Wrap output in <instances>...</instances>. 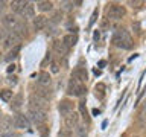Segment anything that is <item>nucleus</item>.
I'll return each instance as SVG.
<instances>
[{"mask_svg": "<svg viewBox=\"0 0 146 137\" xmlns=\"http://www.w3.org/2000/svg\"><path fill=\"white\" fill-rule=\"evenodd\" d=\"M113 44L117 46V47H120V49L129 50V49H132V46H134V41H132L131 35L128 34V31L119 29L116 34L113 35Z\"/></svg>", "mask_w": 146, "mask_h": 137, "instance_id": "1", "label": "nucleus"}, {"mask_svg": "<svg viewBox=\"0 0 146 137\" xmlns=\"http://www.w3.org/2000/svg\"><path fill=\"white\" fill-rule=\"evenodd\" d=\"M126 15V8L119 3H110L105 9V17L108 20H120Z\"/></svg>", "mask_w": 146, "mask_h": 137, "instance_id": "2", "label": "nucleus"}, {"mask_svg": "<svg viewBox=\"0 0 146 137\" xmlns=\"http://www.w3.org/2000/svg\"><path fill=\"white\" fill-rule=\"evenodd\" d=\"M47 107H49V100L40 98V96H36V94H31V98H29V110L47 111Z\"/></svg>", "mask_w": 146, "mask_h": 137, "instance_id": "3", "label": "nucleus"}, {"mask_svg": "<svg viewBox=\"0 0 146 137\" xmlns=\"http://www.w3.org/2000/svg\"><path fill=\"white\" fill-rule=\"evenodd\" d=\"M67 93L72 94V96H84L87 93V88L85 85L82 84V82H78L75 79H70V82H68V87H67Z\"/></svg>", "mask_w": 146, "mask_h": 137, "instance_id": "4", "label": "nucleus"}, {"mask_svg": "<svg viewBox=\"0 0 146 137\" xmlns=\"http://www.w3.org/2000/svg\"><path fill=\"white\" fill-rule=\"evenodd\" d=\"M26 117L31 119L34 123H36V125L46 123V119H47V116H46V111H38V110H29V113H27Z\"/></svg>", "mask_w": 146, "mask_h": 137, "instance_id": "5", "label": "nucleus"}, {"mask_svg": "<svg viewBox=\"0 0 146 137\" xmlns=\"http://www.w3.org/2000/svg\"><path fill=\"white\" fill-rule=\"evenodd\" d=\"M78 123H79V114L76 111H72L64 116V126L67 128V130H73V128L78 126Z\"/></svg>", "mask_w": 146, "mask_h": 137, "instance_id": "6", "label": "nucleus"}, {"mask_svg": "<svg viewBox=\"0 0 146 137\" xmlns=\"http://www.w3.org/2000/svg\"><path fill=\"white\" fill-rule=\"evenodd\" d=\"M21 41V37L17 34V32H14V31H9L6 37H5V40H3V44H5V47H11V46H18V43Z\"/></svg>", "mask_w": 146, "mask_h": 137, "instance_id": "7", "label": "nucleus"}, {"mask_svg": "<svg viewBox=\"0 0 146 137\" xmlns=\"http://www.w3.org/2000/svg\"><path fill=\"white\" fill-rule=\"evenodd\" d=\"M29 119H27L25 114H15V116L12 117V125L15 128H20V130H25V128H29Z\"/></svg>", "mask_w": 146, "mask_h": 137, "instance_id": "8", "label": "nucleus"}, {"mask_svg": "<svg viewBox=\"0 0 146 137\" xmlns=\"http://www.w3.org/2000/svg\"><path fill=\"white\" fill-rule=\"evenodd\" d=\"M72 79H75V81H78V82H84L88 79V75H87V70L84 67H76L75 70H73V73H72Z\"/></svg>", "mask_w": 146, "mask_h": 137, "instance_id": "9", "label": "nucleus"}, {"mask_svg": "<svg viewBox=\"0 0 146 137\" xmlns=\"http://www.w3.org/2000/svg\"><path fill=\"white\" fill-rule=\"evenodd\" d=\"M73 107H75V104H73L70 99H62L61 102H59V105H58V111L61 113L62 116H66V114L73 111Z\"/></svg>", "mask_w": 146, "mask_h": 137, "instance_id": "10", "label": "nucleus"}, {"mask_svg": "<svg viewBox=\"0 0 146 137\" xmlns=\"http://www.w3.org/2000/svg\"><path fill=\"white\" fill-rule=\"evenodd\" d=\"M36 82H38V85H41V87H49L52 79H50V75L47 72H40L38 75H36Z\"/></svg>", "mask_w": 146, "mask_h": 137, "instance_id": "11", "label": "nucleus"}, {"mask_svg": "<svg viewBox=\"0 0 146 137\" xmlns=\"http://www.w3.org/2000/svg\"><path fill=\"white\" fill-rule=\"evenodd\" d=\"M18 21L14 15H5L3 17V25L5 27H8V29H11V31H15V27L18 26Z\"/></svg>", "mask_w": 146, "mask_h": 137, "instance_id": "12", "label": "nucleus"}, {"mask_svg": "<svg viewBox=\"0 0 146 137\" xmlns=\"http://www.w3.org/2000/svg\"><path fill=\"white\" fill-rule=\"evenodd\" d=\"M34 94L40 96V98H43V99H46V100H49L50 98H52V91H50L49 87H41V85L36 87V90H35Z\"/></svg>", "mask_w": 146, "mask_h": 137, "instance_id": "13", "label": "nucleus"}, {"mask_svg": "<svg viewBox=\"0 0 146 137\" xmlns=\"http://www.w3.org/2000/svg\"><path fill=\"white\" fill-rule=\"evenodd\" d=\"M20 15H21L23 18H25V20H26V18H35V11H34V5L27 2V3H26V6L23 8V11L20 12Z\"/></svg>", "mask_w": 146, "mask_h": 137, "instance_id": "14", "label": "nucleus"}, {"mask_svg": "<svg viewBox=\"0 0 146 137\" xmlns=\"http://www.w3.org/2000/svg\"><path fill=\"white\" fill-rule=\"evenodd\" d=\"M46 25H47V17H44V15H36L34 18V27L36 31H43Z\"/></svg>", "mask_w": 146, "mask_h": 137, "instance_id": "15", "label": "nucleus"}, {"mask_svg": "<svg viewBox=\"0 0 146 137\" xmlns=\"http://www.w3.org/2000/svg\"><path fill=\"white\" fill-rule=\"evenodd\" d=\"M62 43H64V46H66L67 49L73 47V46L78 43V37H76V34H67V35L62 38Z\"/></svg>", "mask_w": 146, "mask_h": 137, "instance_id": "16", "label": "nucleus"}, {"mask_svg": "<svg viewBox=\"0 0 146 137\" xmlns=\"http://www.w3.org/2000/svg\"><path fill=\"white\" fill-rule=\"evenodd\" d=\"M53 50L56 53H59L61 57H64V55H67V52H68V49L64 46V43L62 41H53Z\"/></svg>", "mask_w": 146, "mask_h": 137, "instance_id": "17", "label": "nucleus"}, {"mask_svg": "<svg viewBox=\"0 0 146 137\" xmlns=\"http://www.w3.org/2000/svg\"><path fill=\"white\" fill-rule=\"evenodd\" d=\"M105 90H107V87H105L104 82H99V84H96V87H94V96H96L98 99L102 100V99L105 98Z\"/></svg>", "mask_w": 146, "mask_h": 137, "instance_id": "18", "label": "nucleus"}, {"mask_svg": "<svg viewBox=\"0 0 146 137\" xmlns=\"http://www.w3.org/2000/svg\"><path fill=\"white\" fill-rule=\"evenodd\" d=\"M26 3L27 2H23V0H14V2H11V9H12L14 12L20 14L23 11V8L26 6Z\"/></svg>", "mask_w": 146, "mask_h": 137, "instance_id": "19", "label": "nucleus"}, {"mask_svg": "<svg viewBox=\"0 0 146 137\" xmlns=\"http://www.w3.org/2000/svg\"><path fill=\"white\" fill-rule=\"evenodd\" d=\"M21 104H23V94L21 93L12 96V100H11V108L12 110H18L21 107Z\"/></svg>", "mask_w": 146, "mask_h": 137, "instance_id": "20", "label": "nucleus"}, {"mask_svg": "<svg viewBox=\"0 0 146 137\" xmlns=\"http://www.w3.org/2000/svg\"><path fill=\"white\" fill-rule=\"evenodd\" d=\"M38 9L41 12H47V11H52V8H53V3L52 2H47V0H44V2H38Z\"/></svg>", "mask_w": 146, "mask_h": 137, "instance_id": "21", "label": "nucleus"}, {"mask_svg": "<svg viewBox=\"0 0 146 137\" xmlns=\"http://www.w3.org/2000/svg\"><path fill=\"white\" fill-rule=\"evenodd\" d=\"M79 110H81V114H82V117H84V122L90 123V116H88V111H87L85 100H81V102H79Z\"/></svg>", "mask_w": 146, "mask_h": 137, "instance_id": "22", "label": "nucleus"}, {"mask_svg": "<svg viewBox=\"0 0 146 137\" xmlns=\"http://www.w3.org/2000/svg\"><path fill=\"white\" fill-rule=\"evenodd\" d=\"M0 99L5 100V102L11 100V99H12V90H9V88H3V90H0Z\"/></svg>", "mask_w": 146, "mask_h": 137, "instance_id": "23", "label": "nucleus"}, {"mask_svg": "<svg viewBox=\"0 0 146 137\" xmlns=\"http://www.w3.org/2000/svg\"><path fill=\"white\" fill-rule=\"evenodd\" d=\"M11 123H12V119H8V117L3 116V120H2V123H0V130H3V132L9 131V128H12Z\"/></svg>", "mask_w": 146, "mask_h": 137, "instance_id": "24", "label": "nucleus"}, {"mask_svg": "<svg viewBox=\"0 0 146 137\" xmlns=\"http://www.w3.org/2000/svg\"><path fill=\"white\" fill-rule=\"evenodd\" d=\"M18 52H20V44H18V46H15V47H14L12 50H9V53H8L6 59H8V61H11V59L17 58V57H18Z\"/></svg>", "mask_w": 146, "mask_h": 137, "instance_id": "25", "label": "nucleus"}, {"mask_svg": "<svg viewBox=\"0 0 146 137\" xmlns=\"http://www.w3.org/2000/svg\"><path fill=\"white\" fill-rule=\"evenodd\" d=\"M38 132L41 137H47L49 136V126L46 123H41V125H38Z\"/></svg>", "mask_w": 146, "mask_h": 137, "instance_id": "26", "label": "nucleus"}, {"mask_svg": "<svg viewBox=\"0 0 146 137\" xmlns=\"http://www.w3.org/2000/svg\"><path fill=\"white\" fill-rule=\"evenodd\" d=\"M76 132L79 137H85L87 136V128L85 125H81V126H76Z\"/></svg>", "mask_w": 146, "mask_h": 137, "instance_id": "27", "label": "nucleus"}, {"mask_svg": "<svg viewBox=\"0 0 146 137\" xmlns=\"http://www.w3.org/2000/svg\"><path fill=\"white\" fill-rule=\"evenodd\" d=\"M58 137H72V130H67V128H61Z\"/></svg>", "mask_w": 146, "mask_h": 137, "instance_id": "28", "label": "nucleus"}, {"mask_svg": "<svg viewBox=\"0 0 146 137\" xmlns=\"http://www.w3.org/2000/svg\"><path fill=\"white\" fill-rule=\"evenodd\" d=\"M0 137H18V136L12 131H5V132H0Z\"/></svg>", "mask_w": 146, "mask_h": 137, "instance_id": "29", "label": "nucleus"}, {"mask_svg": "<svg viewBox=\"0 0 146 137\" xmlns=\"http://www.w3.org/2000/svg\"><path fill=\"white\" fill-rule=\"evenodd\" d=\"M50 67H52V72H53V73H58V72H59V66H58V63H56V61H52Z\"/></svg>", "mask_w": 146, "mask_h": 137, "instance_id": "30", "label": "nucleus"}, {"mask_svg": "<svg viewBox=\"0 0 146 137\" xmlns=\"http://www.w3.org/2000/svg\"><path fill=\"white\" fill-rule=\"evenodd\" d=\"M98 14H99V11H98V9H94V11H93V15H91V18H90V26L96 21V18H98Z\"/></svg>", "mask_w": 146, "mask_h": 137, "instance_id": "31", "label": "nucleus"}, {"mask_svg": "<svg viewBox=\"0 0 146 137\" xmlns=\"http://www.w3.org/2000/svg\"><path fill=\"white\" fill-rule=\"evenodd\" d=\"M59 17H61V12H56V14L53 15V21H55V23L59 21Z\"/></svg>", "mask_w": 146, "mask_h": 137, "instance_id": "32", "label": "nucleus"}, {"mask_svg": "<svg viewBox=\"0 0 146 137\" xmlns=\"http://www.w3.org/2000/svg\"><path fill=\"white\" fill-rule=\"evenodd\" d=\"M9 82H11V84H15V82H17V78H15V76L9 78Z\"/></svg>", "mask_w": 146, "mask_h": 137, "instance_id": "33", "label": "nucleus"}, {"mask_svg": "<svg viewBox=\"0 0 146 137\" xmlns=\"http://www.w3.org/2000/svg\"><path fill=\"white\" fill-rule=\"evenodd\" d=\"M14 68H15V66H14V64H11V66L8 67V72H14Z\"/></svg>", "mask_w": 146, "mask_h": 137, "instance_id": "34", "label": "nucleus"}, {"mask_svg": "<svg viewBox=\"0 0 146 137\" xmlns=\"http://www.w3.org/2000/svg\"><path fill=\"white\" fill-rule=\"evenodd\" d=\"M2 120H3V113L0 111V123H2Z\"/></svg>", "mask_w": 146, "mask_h": 137, "instance_id": "35", "label": "nucleus"}, {"mask_svg": "<svg viewBox=\"0 0 146 137\" xmlns=\"http://www.w3.org/2000/svg\"><path fill=\"white\" fill-rule=\"evenodd\" d=\"M0 55H2V52H0Z\"/></svg>", "mask_w": 146, "mask_h": 137, "instance_id": "36", "label": "nucleus"}]
</instances>
